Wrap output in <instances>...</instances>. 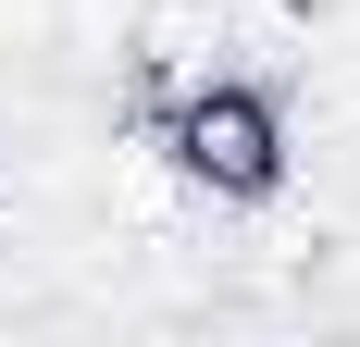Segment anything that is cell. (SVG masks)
<instances>
[{
	"mask_svg": "<svg viewBox=\"0 0 360 347\" xmlns=\"http://www.w3.org/2000/svg\"><path fill=\"white\" fill-rule=\"evenodd\" d=\"M236 74V13L224 0H124V100L137 124H162L174 100Z\"/></svg>",
	"mask_w": 360,
	"mask_h": 347,
	"instance_id": "obj_2",
	"label": "cell"
},
{
	"mask_svg": "<svg viewBox=\"0 0 360 347\" xmlns=\"http://www.w3.org/2000/svg\"><path fill=\"white\" fill-rule=\"evenodd\" d=\"M162 162H174V186H199V199L261 211L286 186V112L261 100V74H224V87H199V100L162 112Z\"/></svg>",
	"mask_w": 360,
	"mask_h": 347,
	"instance_id": "obj_1",
	"label": "cell"
}]
</instances>
